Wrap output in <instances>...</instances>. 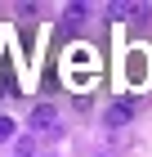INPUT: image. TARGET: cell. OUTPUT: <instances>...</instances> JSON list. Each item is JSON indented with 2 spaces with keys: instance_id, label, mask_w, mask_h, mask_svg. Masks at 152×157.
Returning a JSON list of instances; mask_svg holds the SVG:
<instances>
[{
  "instance_id": "8992f818",
  "label": "cell",
  "mask_w": 152,
  "mask_h": 157,
  "mask_svg": "<svg viewBox=\"0 0 152 157\" xmlns=\"http://www.w3.org/2000/svg\"><path fill=\"white\" fill-rule=\"evenodd\" d=\"M85 13H90V5H67V18H72V23H81Z\"/></svg>"
},
{
  "instance_id": "3957f363",
  "label": "cell",
  "mask_w": 152,
  "mask_h": 157,
  "mask_svg": "<svg viewBox=\"0 0 152 157\" xmlns=\"http://www.w3.org/2000/svg\"><path fill=\"white\" fill-rule=\"evenodd\" d=\"M130 117H134V108H130V103H112V108H107V126H112V130H121Z\"/></svg>"
},
{
  "instance_id": "277c9868",
  "label": "cell",
  "mask_w": 152,
  "mask_h": 157,
  "mask_svg": "<svg viewBox=\"0 0 152 157\" xmlns=\"http://www.w3.org/2000/svg\"><path fill=\"white\" fill-rule=\"evenodd\" d=\"M13 157H36V144L27 139V135H23V139H13Z\"/></svg>"
},
{
  "instance_id": "5b68a950",
  "label": "cell",
  "mask_w": 152,
  "mask_h": 157,
  "mask_svg": "<svg viewBox=\"0 0 152 157\" xmlns=\"http://www.w3.org/2000/svg\"><path fill=\"white\" fill-rule=\"evenodd\" d=\"M13 130H18V126H13V117H0V144H9Z\"/></svg>"
},
{
  "instance_id": "7a4b0ae2",
  "label": "cell",
  "mask_w": 152,
  "mask_h": 157,
  "mask_svg": "<svg viewBox=\"0 0 152 157\" xmlns=\"http://www.w3.org/2000/svg\"><path fill=\"white\" fill-rule=\"evenodd\" d=\"M54 121H58V112H54V103H40V108L32 112V130H58V126H54Z\"/></svg>"
},
{
  "instance_id": "6da1fadb",
  "label": "cell",
  "mask_w": 152,
  "mask_h": 157,
  "mask_svg": "<svg viewBox=\"0 0 152 157\" xmlns=\"http://www.w3.org/2000/svg\"><path fill=\"white\" fill-rule=\"evenodd\" d=\"M107 9H112V18H130V23L148 18V5H130V0H112Z\"/></svg>"
}]
</instances>
